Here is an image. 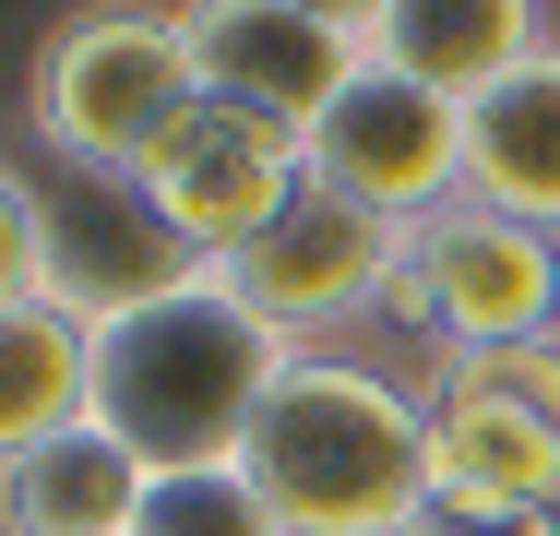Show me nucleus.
I'll list each match as a JSON object with an SVG mask.
<instances>
[{
    "label": "nucleus",
    "instance_id": "1",
    "mask_svg": "<svg viewBox=\"0 0 560 536\" xmlns=\"http://www.w3.org/2000/svg\"><path fill=\"white\" fill-rule=\"evenodd\" d=\"M287 334L238 311L226 275H179L155 299L96 322V429L119 453H143V477H203L238 465V441L262 418V394L287 382Z\"/></svg>",
    "mask_w": 560,
    "mask_h": 536
},
{
    "label": "nucleus",
    "instance_id": "2",
    "mask_svg": "<svg viewBox=\"0 0 560 536\" xmlns=\"http://www.w3.org/2000/svg\"><path fill=\"white\" fill-rule=\"evenodd\" d=\"M238 477L287 536H406L430 513V394L370 358L299 346L238 441Z\"/></svg>",
    "mask_w": 560,
    "mask_h": 536
},
{
    "label": "nucleus",
    "instance_id": "3",
    "mask_svg": "<svg viewBox=\"0 0 560 536\" xmlns=\"http://www.w3.org/2000/svg\"><path fill=\"white\" fill-rule=\"evenodd\" d=\"M24 96H36V143L60 167H84L96 191H131L167 155V131L203 107V72H191L179 12H60Z\"/></svg>",
    "mask_w": 560,
    "mask_h": 536
},
{
    "label": "nucleus",
    "instance_id": "4",
    "mask_svg": "<svg viewBox=\"0 0 560 536\" xmlns=\"http://www.w3.org/2000/svg\"><path fill=\"white\" fill-rule=\"evenodd\" d=\"M382 322L430 334L442 358L537 346V334H560V238H549V226H525V214H501V203H477V191H453L442 214L406 226Z\"/></svg>",
    "mask_w": 560,
    "mask_h": 536
},
{
    "label": "nucleus",
    "instance_id": "5",
    "mask_svg": "<svg viewBox=\"0 0 560 536\" xmlns=\"http://www.w3.org/2000/svg\"><path fill=\"white\" fill-rule=\"evenodd\" d=\"M430 501L560 513V334L430 358Z\"/></svg>",
    "mask_w": 560,
    "mask_h": 536
},
{
    "label": "nucleus",
    "instance_id": "6",
    "mask_svg": "<svg viewBox=\"0 0 560 536\" xmlns=\"http://www.w3.org/2000/svg\"><path fill=\"white\" fill-rule=\"evenodd\" d=\"M299 179H311L299 131H275V119H250V107L203 96L179 131H167V155L131 179V203H143L155 238H179L191 263H238L275 214L299 203Z\"/></svg>",
    "mask_w": 560,
    "mask_h": 536
},
{
    "label": "nucleus",
    "instance_id": "7",
    "mask_svg": "<svg viewBox=\"0 0 560 536\" xmlns=\"http://www.w3.org/2000/svg\"><path fill=\"white\" fill-rule=\"evenodd\" d=\"M311 179L346 191L358 214H382V226H418V214H442L465 191V107L430 96L418 72H382V60H358V84H346L323 119H311Z\"/></svg>",
    "mask_w": 560,
    "mask_h": 536
},
{
    "label": "nucleus",
    "instance_id": "8",
    "mask_svg": "<svg viewBox=\"0 0 560 536\" xmlns=\"http://www.w3.org/2000/svg\"><path fill=\"white\" fill-rule=\"evenodd\" d=\"M394 250H406V226H382V214H358L346 191L299 179V203L275 214L238 263H215V275L238 287V311H262L287 346H323V334H346V322H382Z\"/></svg>",
    "mask_w": 560,
    "mask_h": 536
},
{
    "label": "nucleus",
    "instance_id": "9",
    "mask_svg": "<svg viewBox=\"0 0 560 536\" xmlns=\"http://www.w3.org/2000/svg\"><path fill=\"white\" fill-rule=\"evenodd\" d=\"M179 36H191L203 96L250 107V119H275V131H299V143H311V119L358 84L346 0H203V12H179Z\"/></svg>",
    "mask_w": 560,
    "mask_h": 536
},
{
    "label": "nucleus",
    "instance_id": "10",
    "mask_svg": "<svg viewBox=\"0 0 560 536\" xmlns=\"http://www.w3.org/2000/svg\"><path fill=\"white\" fill-rule=\"evenodd\" d=\"M346 36H358V60L418 72L430 96L477 107L513 60L549 48V12L537 0H346Z\"/></svg>",
    "mask_w": 560,
    "mask_h": 536
},
{
    "label": "nucleus",
    "instance_id": "11",
    "mask_svg": "<svg viewBox=\"0 0 560 536\" xmlns=\"http://www.w3.org/2000/svg\"><path fill=\"white\" fill-rule=\"evenodd\" d=\"M465 191L560 238V36L465 107Z\"/></svg>",
    "mask_w": 560,
    "mask_h": 536
},
{
    "label": "nucleus",
    "instance_id": "12",
    "mask_svg": "<svg viewBox=\"0 0 560 536\" xmlns=\"http://www.w3.org/2000/svg\"><path fill=\"white\" fill-rule=\"evenodd\" d=\"M143 453H119L108 429H60L36 453L0 465V536H131L143 525Z\"/></svg>",
    "mask_w": 560,
    "mask_h": 536
},
{
    "label": "nucleus",
    "instance_id": "13",
    "mask_svg": "<svg viewBox=\"0 0 560 536\" xmlns=\"http://www.w3.org/2000/svg\"><path fill=\"white\" fill-rule=\"evenodd\" d=\"M96 418V322L72 299L0 311V465Z\"/></svg>",
    "mask_w": 560,
    "mask_h": 536
},
{
    "label": "nucleus",
    "instance_id": "14",
    "mask_svg": "<svg viewBox=\"0 0 560 536\" xmlns=\"http://www.w3.org/2000/svg\"><path fill=\"white\" fill-rule=\"evenodd\" d=\"M131 536H287V525H275V501L238 465H203V477H155Z\"/></svg>",
    "mask_w": 560,
    "mask_h": 536
},
{
    "label": "nucleus",
    "instance_id": "15",
    "mask_svg": "<svg viewBox=\"0 0 560 536\" xmlns=\"http://www.w3.org/2000/svg\"><path fill=\"white\" fill-rule=\"evenodd\" d=\"M36 299H60V214L0 155V311H36Z\"/></svg>",
    "mask_w": 560,
    "mask_h": 536
},
{
    "label": "nucleus",
    "instance_id": "16",
    "mask_svg": "<svg viewBox=\"0 0 560 536\" xmlns=\"http://www.w3.org/2000/svg\"><path fill=\"white\" fill-rule=\"evenodd\" d=\"M406 536H560V513H465V501H430Z\"/></svg>",
    "mask_w": 560,
    "mask_h": 536
}]
</instances>
